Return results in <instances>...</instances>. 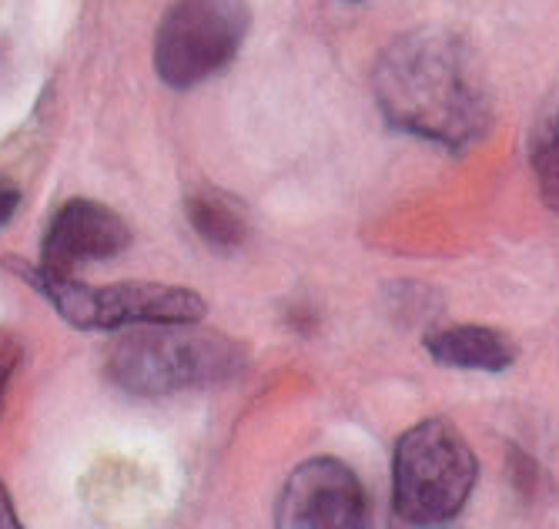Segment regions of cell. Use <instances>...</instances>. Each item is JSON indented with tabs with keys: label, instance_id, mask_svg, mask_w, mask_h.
I'll use <instances>...</instances> for the list:
<instances>
[{
	"label": "cell",
	"instance_id": "cell-4",
	"mask_svg": "<svg viewBox=\"0 0 559 529\" xmlns=\"http://www.w3.org/2000/svg\"><path fill=\"white\" fill-rule=\"evenodd\" d=\"M11 269L37 289L50 308L74 329L111 332L151 322H201L205 319V298L191 289L158 285V282H115V285H87L74 275H55L47 269L11 261Z\"/></svg>",
	"mask_w": 559,
	"mask_h": 529
},
{
	"label": "cell",
	"instance_id": "cell-5",
	"mask_svg": "<svg viewBox=\"0 0 559 529\" xmlns=\"http://www.w3.org/2000/svg\"><path fill=\"white\" fill-rule=\"evenodd\" d=\"M245 34V0H175L158 27L155 71L168 87H194L235 61Z\"/></svg>",
	"mask_w": 559,
	"mask_h": 529
},
{
	"label": "cell",
	"instance_id": "cell-3",
	"mask_svg": "<svg viewBox=\"0 0 559 529\" xmlns=\"http://www.w3.org/2000/svg\"><path fill=\"white\" fill-rule=\"evenodd\" d=\"M476 456L445 419H426L395 446L392 513L409 526H439L463 513L476 486Z\"/></svg>",
	"mask_w": 559,
	"mask_h": 529
},
{
	"label": "cell",
	"instance_id": "cell-12",
	"mask_svg": "<svg viewBox=\"0 0 559 529\" xmlns=\"http://www.w3.org/2000/svg\"><path fill=\"white\" fill-rule=\"evenodd\" d=\"M21 204V191L14 181H8L4 175H0V228H4L11 219H14V211Z\"/></svg>",
	"mask_w": 559,
	"mask_h": 529
},
{
	"label": "cell",
	"instance_id": "cell-9",
	"mask_svg": "<svg viewBox=\"0 0 559 529\" xmlns=\"http://www.w3.org/2000/svg\"><path fill=\"white\" fill-rule=\"evenodd\" d=\"M191 228L218 251H235L245 242V211L225 191H198L188 198Z\"/></svg>",
	"mask_w": 559,
	"mask_h": 529
},
{
	"label": "cell",
	"instance_id": "cell-7",
	"mask_svg": "<svg viewBox=\"0 0 559 529\" xmlns=\"http://www.w3.org/2000/svg\"><path fill=\"white\" fill-rule=\"evenodd\" d=\"M131 245V228L115 208L74 198L68 201L44 235L40 269L55 275H74L78 264L105 261Z\"/></svg>",
	"mask_w": 559,
	"mask_h": 529
},
{
	"label": "cell",
	"instance_id": "cell-8",
	"mask_svg": "<svg viewBox=\"0 0 559 529\" xmlns=\"http://www.w3.org/2000/svg\"><path fill=\"white\" fill-rule=\"evenodd\" d=\"M426 352L439 365L476 368V373H502L516 362V345L486 326H449L426 336Z\"/></svg>",
	"mask_w": 559,
	"mask_h": 529
},
{
	"label": "cell",
	"instance_id": "cell-6",
	"mask_svg": "<svg viewBox=\"0 0 559 529\" xmlns=\"http://www.w3.org/2000/svg\"><path fill=\"white\" fill-rule=\"evenodd\" d=\"M369 519V496L345 462H301L278 496L275 522L282 529H359Z\"/></svg>",
	"mask_w": 559,
	"mask_h": 529
},
{
	"label": "cell",
	"instance_id": "cell-10",
	"mask_svg": "<svg viewBox=\"0 0 559 529\" xmlns=\"http://www.w3.org/2000/svg\"><path fill=\"white\" fill-rule=\"evenodd\" d=\"M533 175L543 201L559 211V97L543 111L533 131Z\"/></svg>",
	"mask_w": 559,
	"mask_h": 529
},
{
	"label": "cell",
	"instance_id": "cell-1",
	"mask_svg": "<svg viewBox=\"0 0 559 529\" xmlns=\"http://www.w3.org/2000/svg\"><path fill=\"white\" fill-rule=\"evenodd\" d=\"M372 84L379 111L402 134L466 148L486 131V74L460 34L409 31L395 37L382 50Z\"/></svg>",
	"mask_w": 559,
	"mask_h": 529
},
{
	"label": "cell",
	"instance_id": "cell-13",
	"mask_svg": "<svg viewBox=\"0 0 559 529\" xmlns=\"http://www.w3.org/2000/svg\"><path fill=\"white\" fill-rule=\"evenodd\" d=\"M17 526H21V519L14 513V503L8 496V486L0 483V529H17Z\"/></svg>",
	"mask_w": 559,
	"mask_h": 529
},
{
	"label": "cell",
	"instance_id": "cell-11",
	"mask_svg": "<svg viewBox=\"0 0 559 529\" xmlns=\"http://www.w3.org/2000/svg\"><path fill=\"white\" fill-rule=\"evenodd\" d=\"M17 358H21V349L17 345L0 342V409H4V396H8L14 368H17Z\"/></svg>",
	"mask_w": 559,
	"mask_h": 529
},
{
	"label": "cell",
	"instance_id": "cell-2",
	"mask_svg": "<svg viewBox=\"0 0 559 529\" xmlns=\"http://www.w3.org/2000/svg\"><path fill=\"white\" fill-rule=\"evenodd\" d=\"M245 362L238 342L198 322H151L111 349L108 379L131 396H171L228 383Z\"/></svg>",
	"mask_w": 559,
	"mask_h": 529
}]
</instances>
